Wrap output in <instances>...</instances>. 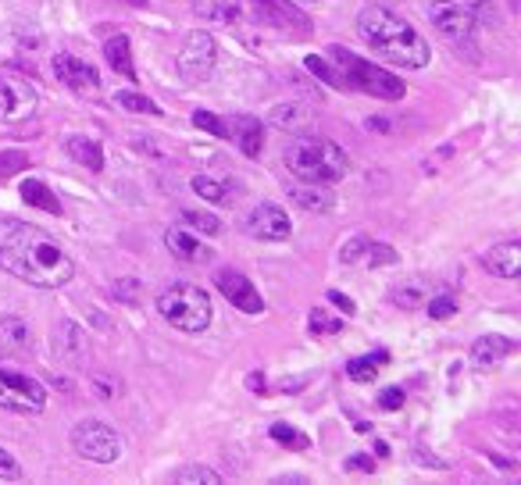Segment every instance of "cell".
<instances>
[{
	"mask_svg": "<svg viewBox=\"0 0 521 485\" xmlns=\"http://www.w3.org/2000/svg\"><path fill=\"white\" fill-rule=\"evenodd\" d=\"M0 268L40 289H57L76 275L72 257L44 229L18 218H0Z\"/></svg>",
	"mask_w": 521,
	"mask_h": 485,
	"instance_id": "1",
	"label": "cell"
},
{
	"mask_svg": "<svg viewBox=\"0 0 521 485\" xmlns=\"http://www.w3.org/2000/svg\"><path fill=\"white\" fill-rule=\"evenodd\" d=\"M357 33L383 61L396 68H425L429 65V43L425 36L400 15L386 7H368L357 18Z\"/></svg>",
	"mask_w": 521,
	"mask_h": 485,
	"instance_id": "2",
	"label": "cell"
},
{
	"mask_svg": "<svg viewBox=\"0 0 521 485\" xmlns=\"http://www.w3.org/2000/svg\"><path fill=\"white\" fill-rule=\"evenodd\" d=\"M282 161L293 171V179L301 182H322V186H332L340 182L350 171L347 150L325 136H304V139H293L286 150H282Z\"/></svg>",
	"mask_w": 521,
	"mask_h": 485,
	"instance_id": "3",
	"label": "cell"
},
{
	"mask_svg": "<svg viewBox=\"0 0 521 485\" xmlns=\"http://www.w3.org/2000/svg\"><path fill=\"white\" fill-rule=\"evenodd\" d=\"M161 318L182 332H204L211 325V296L193 283H175L158 296Z\"/></svg>",
	"mask_w": 521,
	"mask_h": 485,
	"instance_id": "4",
	"label": "cell"
},
{
	"mask_svg": "<svg viewBox=\"0 0 521 485\" xmlns=\"http://www.w3.org/2000/svg\"><path fill=\"white\" fill-rule=\"evenodd\" d=\"M329 54L340 61V79H343V86H350V89L368 93V97H379V100H400V97L407 93V86L396 79V76H390L386 68H379V65H372V61H364L361 54L343 50V46H332Z\"/></svg>",
	"mask_w": 521,
	"mask_h": 485,
	"instance_id": "5",
	"label": "cell"
},
{
	"mask_svg": "<svg viewBox=\"0 0 521 485\" xmlns=\"http://www.w3.org/2000/svg\"><path fill=\"white\" fill-rule=\"evenodd\" d=\"M0 407L18 410V414H40L46 407L44 382H36L15 367H0Z\"/></svg>",
	"mask_w": 521,
	"mask_h": 485,
	"instance_id": "6",
	"label": "cell"
},
{
	"mask_svg": "<svg viewBox=\"0 0 521 485\" xmlns=\"http://www.w3.org/2000/svg\"><path fill=\"white\" fill-rule=\"evenodd\" d=\"M72 446H76L79 457H87L93 464H111V460H118V453H122L118 432H115L111 425H104V421H93V418L76 425Z\"/></svg>",
	"mask_w": 521,
	"mask_h": 485,
	"instance_id": "7",
	"label": "cell"
},
{
	"mask_svg": "<svg viewBox=\"0 0 521 485\" xmlns=\"http://www.w3.org/2000/svg\"><path fill=\"white\" fill-rule=\"evenodd\" d=\"M429 22L435 26V33L454 46H472V40H475V15L465 4L435 0V4H429Z\"/></svg>",
	"mask_w": 521,
	"mask_h": 485,
	"instance_id": "8",
	"label": "cell"
},
{
	"mask_svg": "<svg viewBox=\"0 0 521 485\" xmlns=\"http://www.w3.org/2000/svg\"><path fill=\"white\" fill-rule=\"evenodd\" d=\"M179 76L189 82H204L211 79L218 65V43L208 36V33H189L182 50H179Z\"/></svg>",
	"mask_w": 521,
	"mask_h": 485,
	"instance_id": "9",
	"label": "cell"
},
{
	"mask_svg": "<svg viewBox=\"0 0 521 485\" xmlns=\"http://www.w3.org/2000/svg\"><path fill=\"white\" fill-rule=\"evenodd\" d=\"M40 100L36 89L29 82L15 79V76H0V121L7 125H22L36 115Z\"/></svg>",
	"mask_w": 521,
	"mask_h": 485,
	"instance_id": "10",
	"label": "cell"
},
{
	"mask_svg": "<svg viewBox=\"0 0 521 485\" xmlns=\"http://www.w3.org/2000/svg\"><path fill=\"white\" fill-rule=\"evenodd\" d=\"M215 285H218V293H221L236 311H243V315H260V311H264V296H260L258 285L250 283L243 272L225 268V272H218L215 275Z\"/></svg>",
	"mask_w": 521,
	"mask_h": 485,
	"instance_id": "11",
	"label": "cell"
},
{
	"mask_svg": "<svg viewBox=\"0 0 521 485\" xmlns=\"http://www.w3.org/2000/svg\"><path fill=\"white\" fill-rule=\"evenodd\" d=\"M243 229H247L254 240L279 242L293 232V222H290V214H286L282 207H275V203H258V207L247 214Z\"/></svg>",
	"mask_w": 521,
	"mask_h": 485,
	"instance_id": "12",
	"label": "cell"
},
{
	"mask_svg": "<svg viewBox=\"0 0 521 485\" xmlns=\"http://www.w3.org/2000/svg\"><path fill=\"white\" fill-rule=\"evenodd\" d=\"M54 76H57V82H65L76 97H93L100 89L97 68L79 61L76 54H54Z\"/></svg>",
	"mask_w": 521,
	"mask_h": 485,
	"instance_id": "13",
	"label": "cell"
},
{
	"mask_svg": "<svg viewBox=\"0 0 521 485\" xmlns=\"http://www.w3.org/2000/svg\"><path fill=\"white\" fill-rule=\"evenodd\" d=\"M254 4H258L260 18H264L268 26H279L282 33H293V36H307V33H311V22H307L290 0H254Z\"/></svg>",
	"mask_w": 521,
	"mask_h": 485,
	"instance_id": "14",
	"label": "cell"
},
{
	"mask_svg": "<svg viewBox=\"0 0 521 485\" xmlns=\"http://www.w3.org/2000/svg\"><path fill=\"white\" fill-rule=\"evenodd\" d=\"M165 246L172 250V257L186 261V264H208L211 261V246L204 240H197L189 229H179V225H172L165 232Z\"/></svg>",
	"mask_w": 521,
	"mask_h": 485,
	"instance_id": "15",
	"label": "cell"
},
{
	"mask_svg": "<svg viewBox=\"0 0 521 485\" xmlns=\"http://www.w3.org/2000/svg\"><path fill=\"white\" fill-rule=\"evenodd\" d=\"M340 257H343L347 264H368V268H379V264H396V250H393V246L372 242V240H364V236L350 240L347 246L340 250Z\"/></svg>",
	"mask_w": 521,
	"mask_h": 485,
	"instance_id": "16",
	"label": "cell"
},
{
	"mask_svg": "<svg viewBox=\"0 0 521 485\" xmlns=\"http://www.w3.org/2000/svg\"><path fill=\"white\" fill-rule=\"evenodd\" d=\"M290 201L297 203V207H304L311 214H329L332 207H336V193L329 190V186H322V182H290Z\"/></svg>",
	"mask_w": 521,
	"mask_h": 485,
	"instance_id": "17",
	"label": "cell"
},
{
	"mask_svg": "<svg viewBox=\"0 0 521 485\" xmlns=\"http://www.w3.org/2000/svg\"><path fill=\"white\" fill-rule=\"evenodd\" d=\"M485 264H489V272L500 275V279H518L521 275V242L518 240L496 242V246L485 253Z\"/></svg>",
	"mask_w": 521,
	"mask_h": 485,
	"instance_id": "18",
	"label": "cell"
},
{
	"mask_svg": "<svg viewBox=\"0 0 521 485\" xmlns=\"http://www.w3.org/2000/svg\"><path fill=\"white\" fill-rule=\"evenodd\" d=\"M193 11L208 22H218V26H236L247 11V0H189Z\"/></svg>",
	"mask_w": 521,
	"mask_h": 485,
	"instance_id": "19",
	"label": "cell"
},
{
	"mask_svg": "<svg viewBox=\"0 0 521 485\" xmlns=\"http://www.w3.org/2000/svg\"><path fill=\"white\" fill-rule=\"evenodd\" d=\"M268 121L275 129H282V132H311L314 129V111L307 104H279L268 115Z\"/></svg>",
	"mask_w": 521,
	"mask_h": 485,
	"instance_id": "20",
	"label": "cell"
},
{
	"mask_svg": "<svg viewBox=\"0 0 521 485\" xmlns=\"http://www.w3.org/2000/svg\"><path fill=\"white\" fill-rule=\"evenodd\" d=\"M193 193L204 197L208 203H215V207H225V203L240 197V186L229 182V179H215V175H193Z\"/></svg>",
	"mask_w": 521,
	"mask_h": 485,
	"instance_id": "21",
	"label": "cell"
},
{
	"mask_svg": "<svg viewBox=\"0 0 521 485\" xmlns=\"http://www.w3.org/2000/svg\"><path fill=\"white\" fill-rule=\"evenodd\" d=\"M229 139L240 143V150L247 158H260V147H264V121L250 119V115H240L236 129H229Z\"/></svg>",
	"mask_w": 521,
	"mask_h": 485,
	"instance_id": "22",
	"label": "cell"
},
{
	"mask_svg": "<svg viewBox=\"0 0 521 485\" xmlns=\"http://www.w3.org/2000/svg\"><path fill=\"white\" fill-rule=\"evenodd\" d=\"M29 346H33L29 325L22 322V318H15V315L0 318V350H4V354H26Z\"/></svg>",
	"mask_w": 521,
	"mask_h": 485,
	"instance_id": "23",
	"label": "cell"
},
{
	"mask_svg": "<svg viewBox=\"0 0 521 485\" xmlns=\"http://www.w3.org/2000/svg\"><path fill=\"white\" fill-rule=\"evenodd\" d=\"M507 354H515V343L507 335H482L472 346V361L482 367H493V364L507 361Z\"/></svg>",
	"mask_w": 521,
	"mask_h": 485,
	"instance_id": "24",
	"label": "cell"
},
{
	"mask_svg": "<svg viewBox=\"0 0 521 485\" xmlns=\"http://www.w3.org/2000/svg\"><path fill=\"white\" fill-rule=\"evenodd\" d=\"M65 154H68L72 161H79L83 168H89V171H100V168H104V147L87 139V136H68V139H65Z\"/></svg>",
	"mask_w": 521,
	"mask_h": 485,
	"instance_id": "25",
	"label": "cell"
},
{
	"mask_svg": "<svg viewBox=\"0 0 521 485\" xmlns=\"http://www.w3.org/2000/svg\"><path fill=\"white\" fill-rule=\"evenodd\" d=\"M104 61L118 72V76H126V79H136V65H132V43L129 36H111V40L104 43Z\"/></svg>",
	"mask_w": 521,
	"mask_h": 485,
	"instance_id": "26",
	"label": "cell"
},
{
	"mask_svg": "<svg viewBox=\"0 0 521 485\" xmlns=\"http://www.w3.org/2000/svg\"><path fill=\"white\" fill-rule=\"evenodd\" d=\"M22 201L29 203V207H40L46 214H61V203L50 193V186H46L44 179H26L22 182Z\"/></svg>",
	"mask_w": 521,
	"mask_h": 485,
	"instance_id": "27",
	"label": "cell"
},
{
	"mask_svg": "<svg viewBox=\"0 0 521 485\" xmlns=\"http://www.w3.org/2000/svg\"><path fill=\"white\" fill-rule=\"evenodd\" d=\"M386 364H390V354H386V350H372V354H364V357L347 364L350 382H375V371L386 367Z\"/></svg>",
	"mask_w": 521,
	"mask_h": 485,
	"instance_id": "28",
	"label": "cell"
},
{
	"mask_svg": "<svg viewBox=\"0 0 521 485\" xmlns=\"http://www.w3.org/2000/svg\"><path fill=\"white\" fill-rule=\"evenodd\" d=\"M429 296H433V289L422 283V279H411V283H404V285H396V289H393V304H396V307H404V311L422 307Z\"/></svg>",
	"mask_w": 521,
	"mask_h": 485,
	"instance_id": "29",
	"label": "cell"
},
{
	"mask_svg": "<svg viewBox=\"0 0 521 485\" xmlns=\"http://www.w3.org/2000/svg\"><path fill=\"white\" fill-rule=\"evenodd\" d=\"M115 100H118V108H126V111H136V115H161V108H158L150 97H143V93H132V89H118V93H115Z\"/></svg>",
	"mask_w": 521,
	"mask_h": 485,
	"instance_id": "30",
	"label": "cell"
},
{
	"mask_svg": "<svg viewBox=\"0 0 521 485\" xmlns=\"http://www.w3.org/2000/svg\"><path fill=\"white\" fill-rule=\"evenodd\" d=\"M271 439L279 446H286V449H307L311 439H307L301 428H293V425H286V421H275L271 425Z\"/></svg>",
	"mask_w": 521,
	"mask_h": 485,
	"instance_id": "31",
	"label": "cell"
},
{
	"mask_svg": "<svg viewBox=\"0 0 521 485\" xmlns=\"http://www.w3.org/2000/svg\"><path fill=\"white\" fill-rule=\"evenodd\" d=\"M175 482L179 485H218L221 482V475L211 471V468H204V464H189V468H182V471H175Z\"/></svg>",
	"mask_w": 521,
	"mask_h": 485,
	"instance_id": "32",
	"label": "cell"
},
{
	"mask_svg": "<svg viewBox=\"0 0 521 485\" xmlns=\"http://www.w3.org/2000/svg\"><path fill=\"white\" fill-rule=\"evenodd\" d=\"M182 218H186L193 229H200L204 236H215V232H221V222H218L211 211H182Z\"/></svg>",
	"mask_w": 521,
	"mask_h": 485,
	"instance_id": "33",
	"label": "cell"
},
{
	"mask_svg": "<svg viewBox=\"0 0 521 485\" xmlns=\"http://www.w3.org/2000/svg\"><path fill=\"white\" fill-rule=\"evenodd\" d=\"M343 328V322L340 318H332V315H325L322 307H314L311 311V332H318V335H336Z\"/></svg>",
	"mask_w": 521,
	"mask_h": 485,
	"instance_id": "34",
	"label": "cell"
},
{
	"mask_svg": "<svg viewBox=\"0 0 521 485\" xmlns=\"http://www.w3.org/2000/svg\"><path fill=\"white\" fill-rule=\"evenodd\" d=\"M193 125L204 129V132H211V136H218V139H229V125L218 119V115H211V111H197V115H193Z\"/></svg>",
	"mask_w": 521,
	"mask_h": 485,
	"instance_id": "35",
	"label": "cell"
},
{
	"mask_svg": "<svg viewBox=\"0 0 521 485\" xmlns=\"http://www.w3.org/2000/svg\"><path fill=\"white\" fill-rule=\"evenodd\" d=\"M454 311H457V296H454V293H439V296H433V300H429V315H433L435 322L450 318Z\"/></svg>",
	"mask_w": 521,
	"mask_h": 485,
	"instance_id": "36",
	"label": "cell"
},
{
	"mask_svg": "<svg viewBox=\"0 0 521 485\" xmlns=\"http://www.w3.org/2000/svg\"><path fill=\"white\" fill-rule=\"evenodd\" d=\"M304 65H307V68H311V72H314V76H318L322 82H329V86H343V79H340V76H336V72H332V68H329V65H325V61L318 57V54H307Z\"/></svg>",
	"mask_w": 521,
	"mask_h": 485,
	"instance_id": "37",
	"label": "cell"
},
{
	"mask_svg": "<svg viewBox=\"0 0 521 485\" xmlns=\"http://www.w3.org/2000/svg\"><path fill=\"white\" fill-rule=\"evenodd\" d=\"M26 164H29V158H26V154H18V150L0 154V179H11L15 171H26Z\"/></svg>",
	"mask_w": 521,
	"mask_h": 485,
	"instance_id": "38",
	"label": "cell"
},
{
	"mask_svg": "<svg viewBox=\"0 0 521 485\" xmlns=\"http://www.w3.org/2000/svg\"><path fill=\"white\" fill-rule=\"evenodd\" d=\"M0 479H7V482H18V479H22V468H18V460H15L7 449H0Z\"/></svg>",
	"mask_w": 521,
	"mask_h": 485,
	"instance_id": "39",
	"label": "cell"
},
{
	"mask_svg": "<svg viewBox=\"0 0 521 485\" xmlns=\"http://www.w3.org/2000/svg\"><path fill=\"white\" fill-rule=\"evenodd\" d=\"M379 407H383V410H400V407H404V389H396V386H393V389H383V393H379Z\"/></svg>",
	"mask_w": 521,
	"mask_h": 485,
	"instance_id": "40",
	"label": "cell"
},
{
	"mask_svg": "<svg viewBox=\"0 0 521 485\" xmlns=\"http://www.w3.org/2000/svg\"><path fill=\"white\" fill-rule=\"evenodd\" d=\"M347 468L361 471V475H375V460H372V457H364V453H353V457H347Z\"/></svg>",
	"mask_w": 521,
	"mask_h": 485,
	"instance_id": "41",
	"label": "cell"
},
{
	"mask_svg": "<svg viewBox=\"0 0 521 485\" xmlns=\"http://www.w3.org/2000/svg\"><path fill=\"white\" fill-rule=\"evenodd\" d=\"M329 300H332L340 311H347V315H353V311H357V307H353V300H350V296H343L340 289H329Z\"/></svg>",
	"mask_w": 521,
	"mask_h": 485,
	"instance_id": "42",
	"label": "cell"
},
{
	"mask_svg": "<svg viewBox=\"0 0 521 485\" xmlns=\"http://www.w3.org/2000/svg\"><path fill=\"white\" fill-rule=\"evenodd\" d=\"M368 129H372V132H390V121H386V119H372V121H368Z\"/></svg>",
	"mask_w": 521,
	"mask_h": 485,
	"instance_id": "43",
	"label": "cell"
},
{
	"mask_svg": "<svg viewBox=\"0 0 521 485\" xmlns=\"http://www.w3.org/2000/svg\"><path fill=\"white\" fill-rule=\"evenodd\" d=\"M279 482H282V485H290V482H297V485H301V482H307V479H304V475H282Z\"/></svg>",
	"mask_w": 521,
	"mask_h": 485,
	"instance_id": "44",
	"label": "cell"
},
{
	"mask_svg": "<svg viewBox=\"0 0 521 485\" xmlns=\"http://www.w3.org/2000/svg\"><path fill=\"white\" fill-rule=\"evenodd\" d=\"M250 389H254V393H260V389H264V386H260V375H250Z\"/></svg>",
	"mask_w": 521,
	"mask_h": 485,
	"instance_id": "45",
	"label": "cell"
},
{
	"mask_svg": "<svg viewBox=\"0 0 521 485\" xmlns=\"http://www.w3.org/2000/svg\"><path fill=\"white\" fill-rule=\"evenodd\" d=\"M129 4H136V7H147V0H129Z\"/></svg>",
	"mask_w": 521,
	"mask_h": 485,
	"instance_id": "46",
	"label": "cell"
}]
</instances>
